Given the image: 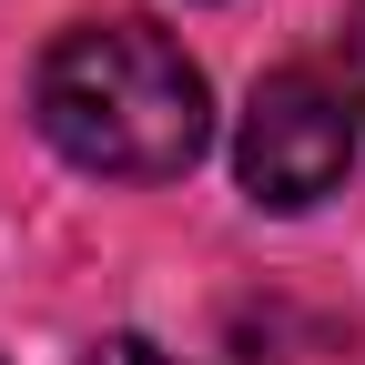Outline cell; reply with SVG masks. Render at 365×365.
<instances>
[{"mask_svg":"<svg viewBox=\"0 0 365 365\" xmlns=\"http://www.w3.org/2000/svg\"><path fill=\"white\" fill-rule=\"evenodd\" d=\"M355 163V102H345V81L325 71H264L254 81V102L234 122V173H244V193L264 213H304V203H325L335 182Z\"/></svg>","mask_w":365,"mask_h":365,"instance_id":"obj_2","label":"cell"},{"mask_svg":"<svg viewBox=\"0 0 365 365\" xmlns=\"http://www.w3.org/2000/svg\"><path fill=\"white\" fill-rule=\"evenodd\" d=\"M335 51H345V102L365 112V0L345 11V41H335Z\"/></svg>","mask_w":365,"mask_h":365,"instance_id":"obj_3","label":"cell"},{"mask_svg":"<svg viewBox=\"0 0 365 365\" xmlns=\"http://www.w3.org/2000/svg\"><path fill=\"white\" fill-rule=\"evenodd\" d=\"M31 122L61 163L102 182H173L213 143L203 61L163 21H71L31 71Z\"/></svg>","mask_w":365,"mask_h":365,"instance_id":"obj_1","label":"cell"},{"mask_svg":"<svg viewBox=\"0 0 365 365\" xmlns=\"http://www.w3.org/2000/svg\"><path fill=\"white\" fill-rule=\"evenodd\" d=\"M91 365H173L153 335H112V345H91Z\"/></svg>","mask_w":365,"mask_h":365,"instance_id":"obj_4","label":"cell"}]
</instances>
